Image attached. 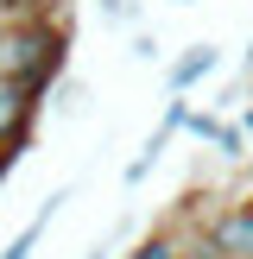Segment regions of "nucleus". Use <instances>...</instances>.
<instances>
[{
    "label": "nucleus",
    "mask_w": 253,
    "mask_h": 259,
    "mask_svg": "<svg viewBox=\"0 0 253 259\" xmlns=\"http://www.w3.org/2000/svg\"><path fill=\"white\" fill-rule=\"evenodd\" d=\"M63 63H70V19L0 25V76L38 89V95H51V89L63 82Z\"/></svg>",
    "instance_id": "f257e3e1"
},
{
    "label": "nucleus",
    "mask_w": 253,
    "mask_h": 259,
    "mask_svg": "<svg viewBox=\"0 0 253 259\" xmlns=\"http://www.w3.org/2000/svg\"><path fill=\"white\" fill-rule=\"evenodd\" d=\"M38 114H45V95L25 82H13V76H0V164H19V152L32 146L38 133Z\"/></svg>",
    "instance_id": "f03ea898"
},
{
    "label": "nucleus",
    "mask_w": 253,
    "mask_h": 259,
    "mask_svg": "<svg viewBox=\"0 0 253 259\" xmlns=\"http://www.w3.org/2000/svg\"><path fill=\"white\" fill-rule=\"evenodd\" d=\"M209 240L222 247V259H253V202H228V209H215Z\"/></svg>",
    "instance_id": "7ed1b4c3"
},
{
    "label": "nucleus",
    "mask_w": 253,
    "mask_h": 259,
    "mask_svg": "<svg viewBox=\"0 0 253 259\" xmlns=\"http://www.w3.org/2000/svg\"><path fill=\"white\" fill-rule=\"evenodd\" d=\"M215 63H222V51L196 38V45H184V57H177L171 70H164V89H171V95H190V89H196L202 76H215Z\"/></svg>",
    "instance_id": "20e7f679"
},
{
    "label": "nucleus",
    "mask_w": 253,
    "mask_h": 259,
    "mask_svg": "<svg viewBox=\"0 0 253 259\" xmlns=\"http://www.w3.org/2000/svg\"><path fill=\"white\" fill-rule=\"evenodd\" d=\"M63 202H70V190H57V196H45V209H38L32 222H25L19 234H13V247L0 253V259H32V247H38V234H45V228H51V215H57Z\"/></svg>",
    "instance_id": "39448f33"
},
{
    "label": "nucleus",
    "mask_w": 253,
    "mask_h": 259,
    "mask_svg": "<svg viewBox=\"0 0 253 259\" xmlns=\"http://www.w3.org/2000/svg\"><path fill=\"white\" fill-rule=\"evenodd\" d=\"M25 19H70L63 0H0V25H25Z\"/></svg>",
    "instance_id": "423d86ee"
},
{
    "label": "nucleus",
    "mask_w": 253,
    "mask_h": 259,
    "mask_svg": "<svg viewBox=\"0 0 253 259\" xmlns=\"http://www.w3.org/2000/svg\"><path fill=\"white\" fill-rule=\"evenodd\" d=\"M126 259H184V247H177V234L158 222L152 234H139V240H133V253H126Z\"/></svg>",
    "instance_id": "0eeeda50"
},
{
    "label": "nucleus",
    "mask_w": 253,
    "mask_h": 259,
    "mask_svg": "<svg viewBox=\"0 0 253 259\" xmlns=\"http://www.w3.org/2000/svg\"><path fill=\"white\" fill-rule=\"evenodd\" d=\"M222 133H228V120L215 108H190V139H209V146H215Z\"/></svg>",
    "instance_id": "6e6552de"
},
{
    "label": "nucleus",
    "mask_w": 253,
    "mask_h": 259,
    "mask_svg": "<svg viewBox=\"0 0 253 259\" xmlns=\"http://www.w3.org/2000/svg\"><path fill=\"white\" fill-rule=\"evenodd\" d=\"M215 146H222V158H228V164H247V146H253V139L240 133V120H228V133L215 139Z\"/></svg>",
    "instance_id": "1a4fd4ad"
},
{
    "label": "nucleus",
    "mask_w": 253,
    "mask_h": 259,
    "mask_svg": "<svg viewBox=\"0 0 253 259\" xmlns=\"http://www.w3.org/2000/svg\"><path fill=\"white\" fill-rule=\"evenodd\" d=\"M82 101H89L82 82H63V89H57V114H63V120H76V114H82Z\"/></svg>",
    "instance_id": "9d476101"
},
{
    "label": "nucleus",
    "mask_w": 253,
    "mask_h": 259,
    "mask_svg": "<svg viewBox=\"0 0 253 259\" xmlns=\"http://www.w3.org/2000/svg\"><path fill=\"white\" fill-rule=\"evenodd\" d=\"M240 70H247V76H253V38H247V51H240Z\"/></svg>",
    "instance_id": "9b49d317"
},
{
    "label": "nucleus",
    "mask_w": 253,
    "mask_h": 259,
    "mask_svg": "<svg viewBox=\"0 0 253 259\" xmlns=\"http://www.w3.org/2000/svg\"><path fill=\"white\" fill-rule=\"evenodd\" d=\"M177 7H190V0H177Z\"/></svg>",
    "instance_id": "f8f14e48"
},
{
    "label": "nucleus",
    "mask_w": 253,
    "mask_h": 259,
    "mask_svg": "<svg viewBox=\"0 0 253 259\" xmlns=\"http://www.w3.org/2000/svg\"><path fill=\"white\" fill-rule=\"evenodd\" d=\"M0 177H7V164H0Z\"/></svg>",
    "instance_id": "ddd939ff"
}]
</instances>
